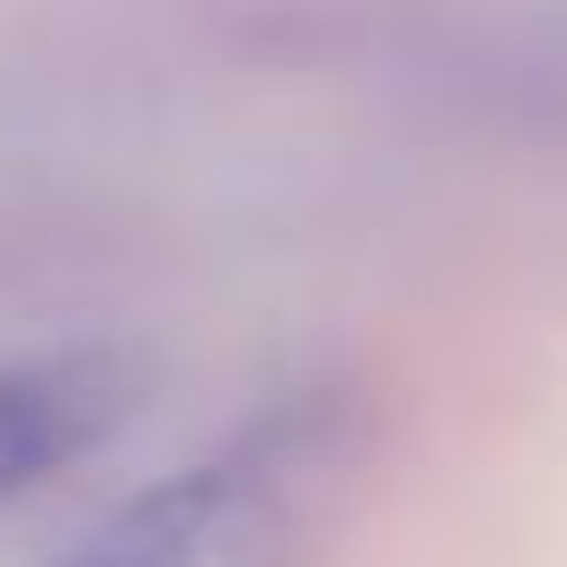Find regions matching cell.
Wrapping results in <instances>:
<instances>
[{
  "mask_svg": "<svg viewBox=\"0 0 567 567\" xmlns=\"http://www.w3.org/2000/svg\"><path fill=\"white\" fill-rule=\"evenodd\" d=\"M130 399H140V379L110 349H20V359H0V508L40 498L70 468H90L120 439Z\"/></svg>",
  "mask_w": 567,
  "mask_h": 567,
  "instance_id": "cell-2",
  "label": "cell"
},
{
  "mask_svg": "<svg viewBox=\"0 0 567 567\" xmlns=\"http://www.w3.org/2000/svg\"><path fill=\"white\" fill-rule=\"evenodd\" d=\"M369 478V419L349 389H299L239 419L219 449L179 458L100 528L70 538L60 567H319L339 548Z\"/></svg>",
  "mask_w": 567,
  "mask_h": 567,
  "instance_id": "cell-1",
  "label": "cell"
}]
</instances>
